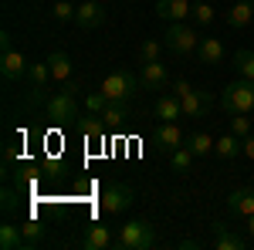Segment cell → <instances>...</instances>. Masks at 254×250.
Instances as JSON below:
<instances>
[{
    "mask_svg": "<svg viewBox=\"0 0 254 250\" xmlns=\"http://www.w3.org/2000/svg\"><path fill=\"white\" fill-rule=\"evenodd\" d=\"M220 108L227 115H251L254 112V81L251 78H237L220 92Z\"/></svg>",
    "mask_w": 254,
    "mask_h": 250,
    "instance_id": "obj_1",
    "label": "cell"
},
{
    "mask_svg": "<svg viewBox=\"0 0 254 250\" xmlns=\"http://www.w3.org/2000/svg\"><path fill=\"white\" fill-rule=\"evenodd\" d=\"M116 247L122 250H153L156 247V227L149 220H129L126 227H119Z\"/></svg>",
    "mask_w": 254,
    "mask_h": 250,
    "instance_id": "obj_2",
    "label": "cell"
},
{
    "mask_svg": "<svg viewBox=\"0 0 254 250\" xmlns=\"http://www.w3.org/2000/svg\"><path fill=\"white\" fill-rule=\"evenodd\" d=\"M139 88H142L139 75H132V71H122V68L102 78V95L109 98V101H132V98L139 95Z\"/></svg>",
    "mask_w": 254,
    "mask_h": 250,
    "instance_id": "obj_3",
    "label": "cell"
},
{
    "mask_svg": "<svg viewBox=\"0 0 254 250\" xmlns=\"http://www.w3.org/2000/svg\"><path fill=\"white\" fill-rule=\"evenodd\" d=\"M163 41H166V48H170L173 54H180V58H187V54H196V44H200V34H196V27H190L187 20H176V24H170V27H166V34H163Z\"/></svg>",
    "mask_w": 254,
    "mask_h": 250,
    "instance_id": "obj_4",
    "label": "cell"
},
{
    "mask_svg": "<svg viewBox=\"0 0 254 250\" xmlns=\"http://www.w3.org/2000/svg\"><path fill=\"white\" fill-rule=\"evenodd\" d=\"M75 92H78V88H71V85L64 81V88L48 98V118H51V122H61V125H64V122H75V118H78V98H75Z\"/></svg>",
    "mask_w": 254,
    "mask_h": 250,
    "instance_id": "obj_5",
    "label": "cell"
},
{
    "mask_svg": "<svg viewBox=\"0 0 254 250\" xmlns=\"http://www.w3.org/2000/svg\"><path fill=\"white\" fill-rule=\"evenodd\" d=\"M132 203H136V190L126 186V183H109V186L102 190V210L112 213V216L126 213Z\"/></svg>",
    "mask_w": 254,
    "mask_h": 250,
    "instance_id": "obj_6",
    "label": "cell"
},
{
    "mask_svg": "<svg viewBox=\"0 0 254 250\" xmlns=\"http://www.w3.org/2000/svg\"><path fill=\"white\" fill-rule=\"evenodd\" d=\"M153 142H156V149L163 155H170V152H176L180 146H187V139H183V132H180L176 122H159L156 132H153Z\"/></svg>",
    "mask_w": 254,
    "mask_h": 250,
    "instance_id": "obj_7",
    "label": "cell"
},
{
    "mask_svg": "<svg viewBox=\"0 0 254 250\" xmlns=\"http://www.w3.org/2000/svg\"><path fill=\"white\" fill-rule=\"evenodd\" d=\"M75 24H78L81 31H98V27L105 24V7H102L98 0H85V3H78Z\"/></svg>",
    "mask_w": 254,
    "mask_h": 250,
    "instance_id": "obj_8",
    "label": "cell"
},
{
    "mask_svg": "<svg viewBox=\"0 0 254 250\" xmlns=\"http://www.w3.org/2000/svg\"><path fill=\"white\" fill-rule=\"evenodd\" d=\"M139 81H142V92H166V88H170L166 64H159V61H149V64H142V71H139Z\"/></svg>",
    "mask_w": 254,
    "mask_h": 250,
    "instance_id": "obj_9",
    "label": "cell"
},
{
    "mask_svg": "<svg viewBox=\"0 0 254 250\" xmlns=\"http://www.w3.org/2000/svg\"><path fill=\"white\" fill-rule=\"evenodd\" d=\"M27 58L20 54V51H3L0 54V75H3V81H20V78H27Z\"/></svg>",
    "mask_w": 254,
    "mask_h": 250,
    "instance_id": "obj_10",
    "label": "cell"
},
{
    "mask_svg": "<svg viewBox=\"0 0 254 250\" xmlns=\"http://www.w3.org/2000/svg\"><path fill=\"white\" fill-rule=\"evenodd\" d=\"M183 101V118H207L210 115V92H187L180 98Z\"/></svg>",
    "mask_w": 254,
    "mask_h": 250,
    "instance_id": "obj_11",
    "label": "cell"
},
{
    "mask_svg": "<svg viewBox=\"0 0 254 250\" xmlns=\"http://www.w3.org/2000/svg\"><path fill=\"white\" fill-rule=\"evenodd\" d=\"M190 14H193V3L190 0H156V17H163L166 24L187 20Z\"/></svg>",
    "mask_w": 254,
    "mask_h": 250,
    "instance_id": "obj_12",
    "label": "cell"
},
{
    "mask_svg": "<svg viewBox=\"0 0 254 250\" xmlns=\"http://www.w3.org/2000/svg\"><path fill=\"white\" fill-rule=\"evenodd\" d=\"M227 210L234 213V216H254V190L251 186H241V190H234L231 196H227Z\"/></svg>",
    "mask_w": 254,
    "mask_h": 250,
    "instance_id": "obj_13",
    "label": "cell"
},
{
    "mask_svg": "<svg viewBox=\"0 0 254 250\" xmlns=\"http://www.w3.org/2000/svg\"><path fill=\"white\" fill-rule=\"evenodd\" d=\"M153 115L159 122H176V118H183V101L170 92V95H159L156 105H153Z\"/></svg>",
    "mask_w": 254,
    "mask_h": 250,
    "instance_id": "obj_14",
    "label": "cell"
},
{
    "mask_svg": "<svg viewBox=\"0 0 254 250\" xmlns=\"http://www.w3.org/2000/svg\"><path fill=\"white\" fill-rule=\"evenodd\" d=\"M81 247H85V250H105V247H116V240H112L109 227L92 223V227L85 230V237H81Z\"/></svg>",
    "mask_w": 254,
    "mask_h": 250,
    "instance_id": "obj_15",
    "label": "cell"
},
{
    "mask_svg": "<svg viewBox=\"0 0 254 250\" xmlns=\"http://www.w3.org/2000/svg\"><path fill=\"white\" fill-rule=\"evenodd\" d=\"M248 244L237 237L227 223H214V250H244Z\"/></svg>",
    "mask_w": 254,
    "mask_h": 250,
    "instance_id": "obj_16",
    "label": "cell"
},
{
    "mask_svg": "<svg viewBox=\"0 0 254 250\" xmlns=\"http://www.w3.org/2000/svg\"><path fill=\"white\" fill-rule=\"evenodd\" d=\"M196 61L200 64H220L224 61V44L217 38H200V44H196Z\"/></svg>",
    "mask_w": 254,
    "mask_h": 250,
    "instance_id": "obj_17",
    "label": "cell"
},
{
    "mask_svg": "<svg viewBox=\"0 0 254 250\" xmlns=\"http://www.w3.org/2000/svg\"><path fill=\"white\" fill-rule=\"evenodd\" d=\"M254 20V0H237L234 7L227 10V24L234 27V31H241V27H248Z\"/></svg>",
    "mask_w": 254,
    "mask_h": 250,
    "instance_id": "obj_18",
    "label": "cell"
},
{
    "mask_svg": "<svg viewBox=\"0 0 254 250\" xmlns=\"http://www.w3.org/2000/svg\"><path fill=\"white\" fill-rule=\"evenodd\" d=\"M0 250H27L24 230L14 227V223H3V227H0Z\"/></svg>",
    "mask_w": 254,
    "mask_h": 250,
    "instance_id": "obj_19",
    "label": "cell"
},
{
    "mask_svg": "<svg viewBox=\"0 0 254 250\" xmlns=\"http://www.w3.org/2000/svg\"><path fill=\"white\" fill-rule=\"evenodd\" d=\"M48 68H51V78L55 81H68L71 78V58L64 54V51H55V54H48Z\"/></svg>",
    "mask_w": 254,
    "mask_h": 250,
    "instance_id": "obj_20",
    "label": "cell"
},
{
    "mask_svg": "<svg viewBox=\"0 0 254 250\" xmlns=\"http://www.w3.org/2000/svg\"><path fill=\"white\" fill-rule=\"evenodd\" d=\"M20 230H24V240H27V250H34V247H41L44 244V237H48V227L41 223V220H24L20 223Z\"/></svg>",
    "mask_w": 254,
    "mask_h": 250,
    "instance_id": "obj_21",
    "label": "cell"
},
{
    "mask_svg": "<svg viewBox=\"0 0 254 250\" xmlns=\"http://www.w3.org/2000/svg\"><path fill=\"white\" fill-rule=\"evenodd\" d=\"M48 78H51L48 61H41V64H31V68H27V81H31V92H34V95H41V92H44Z\"/></svg>",
    "mask_w": 254,
    "mask_h": 250,
    "instance_id": "obj_22",
    "label": "cell"
},
{
    "mask_svg": "<svg viewBox=\"0 0 254 250\" xmlns=\"http://www.w3.org/2000/svg\"><path fill=\"white\" fill-rule=\"evenodd\" d=\"M214 152L220 155V159H237V152H241V139H237L234 132L220 135V139H217V146H214Z\"/></svg>",
    "mask_w": 254,
    "mask_h": 250,
    "instance_id": "obj_23",
    "label": "cell"
},
{
    "mask_svg": "<svg viewBox=\"0 0 254 250\" xmlns=\"http://www.w3.org/2000/svg\"><path fill=\"white\" fill-rule=\"evenodd\" d=\"M217 146V139H210L207 132H193V135H187V149L193 155H210V149Z\"/></svg>",
    "mask_w": 254,
    "mask_h": 250,
    "instance_id": "obj_24",
    "label": "cell"
},
{
    "mask_svg": "<svg viewBox=\"0 0 254 250\" xmlns=\"http://www.w3.org/2000/svg\"><path fill=\"white\" fill-rule=\"evenodd\" d=\"M196 155L187 149V146H180L176 152H170V166H173V173H190V166H193Z\"/></svg>",
    "mask_w": 254,
    "mask_h": 250,
    "instance_id": "obj_25",
    "label": "cell"
},
{
    "mask_svg": "<svg viewBox=\"0 0 254 250\" xmlns=\"http://www.w3.org/2000/svg\"><path fill=\"white\" fill-rule=\"evenodd\" d=\"M102 122L105 125H122L126 122V101H109L102 108Z\"/></svg>",
    "mask_w": 254,
    "mask_h": 250,
    "instance_id": "obj_26",
    "label": "cell"
},
{
    "mask_svg": "<svg viewBox=\"0 0 254 250\" xmlns=\"http://www.w3.org/2000/svg\"><path fill=\"white\" fill-rule=\"evenodd\" d=\"M234 68H237V78H251L254 81V51H237Z\"/></svg>",
    "mask_w": 254,
    "mask_h": 250,
    "instance_id": "obj_27",
    "label": "cell"
},
{
    "mask_svg": "<svg viewBox=\"0 0 254 250\" xmlns=\"http://www.w3.org/2000/svg\"><path fill=\"white\" fill-rule=\"evenodd\" d=\"M159 54H163V44H159L156 38H149V41H142V44H139V64L159 61Z\"/></svg>",
    "mask_w": 254,
    "mask_h": 250,
    "instance_id": "obj_28",
    "label": "cell"
},
{
    "mask_svg": "<svg viewBox=\"0 0 254 250\" xmlns=\"http://www.w3.org/2000/svg\"><path fill=\"white\" fill-rule=\"evenodd\" d=\"M75 10H78L75 3H68V0H58V3L51 7V17L61 20V24H68V20H75Z\"/></svg>",
    "mask_w": 254,
    "mask_h": 250,
    "instance_id": "obj_29",
    "label": "cell"
},
{
    "mask_svg": "<svg viewBox=\"0 0 254 250\" xmlns=\"http://www.w3.org/2000/svg\"><path fill=\"white\" fill-rule=\"evenodd\" d=\"M193 20H196V24H203V27H207V24H214V7H210V3H203V0L193 3Z\"/></svg>",
    "mask_w": 254,
    "mask_h": 250,
    "instance_id": "obj_30",
    "label": "cell"
},
{
    "mask_svg": "<svg viewBox=\"0 0 254 250\" xmlns=\"http://www.w3.org/2000/svg\"><path fill=\"white\" fill-rule=\"evenodd\" d=\"M231 132H234L237 139L251 135V118H248V115H231Z\"/></svg>",
    "mask_w": 254,
    "mask_h": 250,
    "instance_id": "obj_31",
    "label": "cell"
},
{
    "mask_svg": "<svg viewBox=\"0 0 254 250\" xmlns=\"http://www.w3.org/2000/svg\"><path fill=\"white\" fill-rule=\"evenodd\" d=\"M81 132L88 135V139H102V135H105V122H95V118H85V122H81Z\"/></svg>",
    "mask_w": 254,
    "mask_h": 250,
    "instance_id": "obj_32",
    "label": "cell"
},
{
    "mask_svg": "<svg viewBox=\"0 0 254 250\" xmlns=\"http://www.w3.org/2000/svg\"><path fill=\"white\" fill-rule=\"evenodd\" d=\"M105 105H109V98L102 95V92H95V95L85 98V108H88L92 115H102V108H105Z\"/></svg>",
    "mask_w": 254,
    "mask_h": 250,
    "instance_id": "obj_33",
    "label": "cell"
},
{
    "mask_svg": "<svg viewBox=\"0 0 254 250\" xmlns=\"http://www.w3.org/2000/svg\"><path fill=\"white\" fill-rule=\"evenodd\" d=\"M0 206H3V213H14V210H17V193L3 190V203H0Z\"/></svg>",
    "mask_w": 254,
    "mask_h": 250,
    "instance_id": "obj_34",
    "label": "cell"
},
{
    "mask_svg": "<svg viewBox=\"0 0 254 250\" xmlns=\"http://www.w3.org/2000/svg\"><path fill=\"white\" fill-rule=\"evenodd\" d=\"M241 152L248 155V159H254V132H251V135H244V139H241Z\"/></svg>",
    "mask_w": 254,
    "mask_h": 250,
    "instance_id": "obj_35",
    "label": "cell"
},
{
    "mask_svg": "<svg viewBox=\"0 0 254 250\" xmlns=\"http://www.w3.org/2000/svg\"><path fill=\"white\" fill-rule=\"evenodd\" d=\"M187 92H190V81H183V78H180V81H173V95L176 98H183Z\"/></svg>",
    "mask_w": 254,
    "mask_h": 250,
    "instance_id": "obj_36",
    "label": "cell"
},
{
    "mask_svg": "<svg viewBox=\"0 0 254 250\" xmlns=\"http://www.w3.org/2000/svg\"><path fill=\"white\" fill-rule=\"evenodd\" d=\"M203 244L200 240H180V250H200Z\"/></svg>",
    "mask_w": 254,
    "mask_h": 250,
    "instance_id": "obj_37",
    "label": "cell"
},
{
    "mask_svg": "<svg viewBox=\"0 0 254 250\" xmlns=\"http://www.w3.org/2000/svg\"><path fill=\"white\" fill-rule=\"evenodd\" d=\"M0 48H3V51H10V48H14V44H10V31H3V34H0Z\"/></svg>",
    "mask_w": 254,
    "mask_h": 250,
    "instance_id": "obj_38",
    "label": "cell"
},
{
    "mask_svg": "<svg viewBox=\"0 0 254 250\" xmlns=\"http://www.w3.org/2000/svg\"><path fill=\"white\" fill-rule=\"evenodd\" d=\"M248 233H251V240H254V216H248Z\"/></svg>",
    "mask_w": 254,
    "mask_h": 250,
    "instance_id": "obj_39",
    "label": "cell"
}]
</instances>
